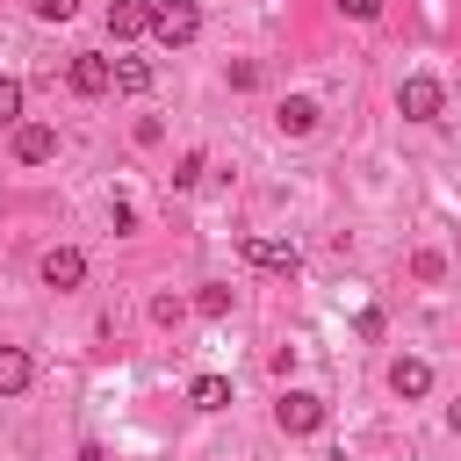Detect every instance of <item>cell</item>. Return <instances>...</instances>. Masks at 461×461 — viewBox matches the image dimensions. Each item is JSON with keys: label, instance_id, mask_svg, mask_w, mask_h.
Returning <instances> with one entry per match:
<instances>
[{"label": "cell", "instance_id": "3957f363", "mask_svg": "<svg viewBox=\"0 0 461 461\" xmlns=\"http://www.w3.org/2000/svg\"><path fill=\"white\" fill-rule=\"evenodd\" d=\"M274 425H281L288 439H310V432L324 425V396H310V389H288V396L274 403Z\"/></svg>", "mask_w": 461, "mask_h": 461}, {"label": "cell", "instance_id": "d6986e66", "mask_svg": "<svg viewBox=\"0 0 461 461\" xmlns=\"http://www.w3.org/2000/svg\"><path fill=\"white\" fill-rule=\"evenodd\" d=\"M252 86H259V65L238 58V65H230V94H252Z\"/></svg>", "mask_w": 461, "mask_h": 461}, {"label": "cell", "instance_id": "277c9868", "mask_svg": "<svg viewBox=\"0 0 461 461\" xmlns=\"http://www.w3.org/2000/svg\"><path fill=\"white\" fill-rule=\"evenodd\" d=\"M65 86L94 101V94H108V86H115V65H108L101 50H72V65H65Z\"/></svg>", "mask_w": 461, "mask_h": 461}, {"label": "cell", "instance_id": "7402d4cb", "mask_svg": "<svg viewBox=\"0 0 461 461\" xmlns=\"http://www.w3.org/2000/svg\"><path fill=\"white\" fill-rule=\"evenodd\" d=\"M339 7H346L353 22H375V14H382V0H339Z\"/></svg>", "mask_w": 461, "mask_h": 461}, {"label": "cell", "instance_id": "5bb4252c", "mask_svg": "<svg viewBox=\"0 0 461 461\" xmlns=\"http://www.w3.org/2000/svg\"><path fill=\"white\" fill-rule=\"evenodd\" d=\"M194 310H202V317H230V288H223V281H202Z\"/></svg>", "mask_w": 461, "mask_h": 461}, {"label": "cell", "instance_id": "9a60e30c", "mask_svg": "<svg viewBox=\"0 0 461 461\" xmlns=\"http://www.w3.org/2000/svg\"><path fill=\"white\" fill-rule=\"evenodd\" d=\"M22 122V79H0V130Z\"/></svg>", "mask_w": 461, "mask_h": 461}, {"label": "cell", "instance_id": "8fae6325", "mask_svg": "<svg viewBox=\"0 0 461 461\" xmlns=\"http://www.w3.org/2000/svg\"><path fill=\"white\" fill-rule=\"evenodd\" d=\"M29 375H36V360H29L22 346H0V396H22Z\"/></svg>", "mask_w": 461, "mask_h": 461}, {"label": "cell", "instance_id": "6da1fadb", "mask_svg": "<svg viewBox=\"0 0 461 461\" xmlns=\"http://www.w3.org/2000/svg\"><path fill=\"white\" fill-rule=\"evenodd\" d=\"M151 36H158L166 50L194 43V36H202V7H194V0H158V7H151Z\"/></svg>", "mask_w": 461, "mask_h": 461}, {"label": "cell", "instance_id": "52a82bcc", "mask_svg": "<svg viewBox=\"0 0 461 461\" xmlns=\"http://www.w3.org/2000/svg\"><path fill=\"white\" fill-rule=\"evenodd\" d=\"M108 36H115V43L151 36V0H108Z\"/></svg>", "mask_w": 461, "mask_h": 461}, {"label": "cell", "instance_id": "44dd1931", "mask_svg": "<svg viewBox=\"0 0 461 461\" xmlns=\"http://www.w3.org/2000/svg\"><path fill=\"white\" fill-rule=\"evenodd\" d=\"M29 7H36L43 22H72V14H79V0H29Z\"/></svg>", "mask_w": 461, "mask_h": 461}, {"label": "cell", "instance_id": "2e32d148", "mask_svg": "<svg viewBox=\"0 0 461 461\" xmlns=\"http://www.w3.org/2000/svg\"><path fill=\"white\" fill-rule=\"evenodd\" d=\"M411 274H418V281H439V274H447V252H432V245L411 252Z\"/></svg>", "mask_w": 461, "mask_h": 461}, {"label": "cell", "instance_id": "4fadbf2b", "mask_svg": "<svg viewBox=\"0 0 461 461\" xmlns=\"http://www.w3.org/2000/svg\"><path fill=\"white\" fill-rule=\"evenodd\" d=\"M115 94H151V65L144 58H115Z\"/></svg>", "mask_w": 461, "mask_h": 461}, {"label": "cell", "instance_id": "30bf717a", "mask_svg": "<svg viewBox=\"0 0 461 461\" xmlns=\"http://www.w3.org/2000/svg\"><path fill=\"white\" fill-rule=\"evenodd\" d=\"M317 115H324V108H317L310 94H288V101L274 108V122H281V137H310V130H317Z\"/></svg>", "mask_w": 461, "mask_h": 461}, {"label": "cell", "instance_id": "7a4b0ae2", "mask_svg": "<svg viewBox=\"0 0 461 461\" xmlns=\"http://www.w3.org/2000/svg\"><path fill=\"white\" fill-rule=\"evenodd\" d=\"M439 108H447V86H439L432 72H411V79L396 86V115H403V122H439Z\"/></svg>", "mask_w": 461, "mask_h": 461}, {"label": "cell", "instance_id": "5b68a950", "mask_svg": "<svg viewBox=\"0 0 461 461\" xmlns=\"http://www.w3.org/2000/svg\"><path fill=\"white\" fill-rule=\"evenodd\" d=\"M238 252H245V267H259V274H295V267H303V252H295L288 238H259V230H252Z\"/></svg>", "mask_w": 461, "mask_h": 461}, {"label": "cell", "instance_id": "e0dca14e", "mask_svg": "<svg viewBox=\"0 0 461 461\" xmlns=\"http://www.w3.org/2000/svg\"><path fill=\"white\" fill-rule=\"evenodd\" d=\"M202 166H209L202 151H180V166H173V187H194V180H202Z\"/></svg>", "mask_w": 461, "mask_h": 461}, {"label": "cell", "instance_id": "603a6c76", "mask_svg": "<svg viewBox=\"0 0 461 461\" xmlns=\"http://www.w3.org/2000/svg\"><path fill=\"white\" fill-rule=\"evenodd\" d=\"M447 425H454V432H461V403H454V411H447Z\"/></svg>", "mask_w": 461, "mask_h": 461}, {"label": "cell", "instance_id": "ac0fdd59", "mask_svg": "<svg viewBox=\"0 0 461 461\" xmlns=\"http://www.w3.org/2000/svg\"><path fill=\"white\" fill-rule=\"evenodd\" d=\"M180 317H187V303H180V295H158V303H151V324H166V331H173Z\"/></svg>", "mask_w": 461, "mask_h": 461}, {"label": "cell", "instance_id": "ba28073f", "mask_svg": "<svg viewBox=\"0 0 461 461\" xmlns=\"http://www.w3.org/2000/svg\"><path fill=\"white\" fill-rule=\"evenodd\" d=\"M50 151H58V130L50 122H14V158L22 166H43Z\"/></svg>", "mask_w": 461, "mask_h": 461}, {"label": "cell", "instance_id": "7c38bea8", "mask_svg": "<svg viewBox=\"0 0 461 461\" xmlns=\"http://www.w3.org/2000/svg\"><path fill=\"white\" fill-rule=\"evenodd\" d=\"M187 403H194V411H223V403H230V382H223V375H194V382H187Z\"/></svg>", "mask_w": 461, "mask_h": 461}, {"label": "cell", "instance_id": "8992f818", "mask_svg": "<svg viewBox=\"0 0 461 461\" xmlns=\"http://www.w3.org/2000/svg\"><path fill=\"white\" fill-rule=\"evenodd\" d=\"M79 281H86V252H79V245H50V252H43V288L65 295V288H79Z\"/></svg>", "mask_w": 461, "mask_h": 461}, {"label": "cell", "instance_id": "ffe728a7", "mask_svg": "<svg viewBox=\"0 0 461 461\" xmlns=\"http://www.w3.org/2000/svg\"><path fill=\"white\" fill-rule=\"evenodd\" d=\"M108 230L130 238V230H137V209H130V202H108Z\"/></svg>", "mask_w": 461, "mask_h": 461}, {"label": "cell", "instance_id": "9c48e42d", "mask_svg": "<svg viewBox=\"0 0 461 461\" xmlns=\"http://www.w3.org/2000/svg\"><path fill=\"white\" fill-rule=\"evenodd\" d=\"M389 389H396L403 403H418V396L432 389V360H418V353H403V360L389 367Z\"/></svg>", "mask_w": 461, "mask_h": 461}]
</instances>
